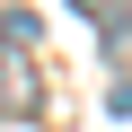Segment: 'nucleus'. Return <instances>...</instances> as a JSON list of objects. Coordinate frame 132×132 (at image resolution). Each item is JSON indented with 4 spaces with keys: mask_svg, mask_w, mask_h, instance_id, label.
Returning a JSON list of instances; mask_svg holds the SVG:
<instances>
[{
    "mask_svg": "<svg viewBox=\"0 0 132 132\" xmlns=\"http://www.w3.org/2000/svg\"><path fill=\"white\" fill-rule=\"evenodd\" d=\"M0 44H35V9H9L0 18Z\"/></svg>",
    "mask_w": 132,
    "mask_h": 132,
    "instance_id": "f257e3e1",
    "label": "nucleus"
},
{
    "mask_svg": "<svg viewBox=\"0 0 132 132\" xmlns=\"http://www.w3.org/2000/svg\"><path fill=\"white\" fill-rule=\"evenodd\" d=\"M71 9H88V18H97V0H71Z\"/></svg>",
    "mask_w": 132,
    "mask_h": 132,
    "instance_id": "f03ea898",
    "label": "nucleus"
}]
</instances>
